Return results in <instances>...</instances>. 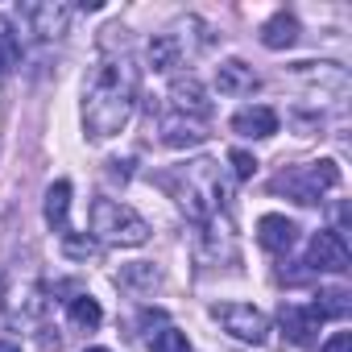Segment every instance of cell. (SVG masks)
Segmentation results:
<instances>
[{"mask_svg":"<svg viewBox=\"0 0 352 352\" xmlns=\"http://www.w3.org/2000/svg\"><path fill=\"white\" fill-rule=\"evenodd\" d=\"M137 104V67L129 58H104L83 91V129L96 141L116 137Z\"/></svg>","mask_w":352,"mask_h":352,"instance_id":"1","label":"cell"},{"mask_svg":"<svg viewBox=\"0 0 352 352\" xmlns=\"http://www.w3.org/2000/svg\"><path fill=\"white\" fill-rule=\"evenodd\" d=\"M166 187H174V195H179L183 212L199 224L216 220V208H220V174H216V162H191L183 166L179 174H170Z\"/></svg>","mask_w":352,"mask_h":352,"instance_id":"2","label":"cell"},{"mask_svg":"<svg viewBox=\"0 0 352 352\" xmlns=\"http://www.w3.org/2000/svg\"><path fill=\"white\" fill-rule=\"evenodd\" d=\"M91 232H96V241L116 245V249H137L149 241V224L120 199H96L91 204Z\"/></svg>","mask_w":352,"mask_h":352,"instance_id":"3","label":"cell"},{"mask_svg":"<svg viewBox=\"0 0 352 352\" xmlns=\"http://www.w3.org/2000/svg\"><path fill=\"white\" fill-rule=\"evenodd\" d=\"M331 187H340V170H336V162H311V166H294V170H282L278 179H274V191H286L294 204H319L323 199V191H331Z\"/></svg>","mask_w":352,"mask_h":352,"instance_id":"4","label":"cell"},{"mask_svg":"<svg viewBox=\"0 0 352 352\" xmlns=\"http://www.w3.org/2000/svg\"><path fill=\"white\" fill-rule=\"evenodd\" d=\"M236 340H245V344H265V336H270V319L257 311V307H249V302H224V307H216L212 311Z\"/></svg>","mask_w":352,"mask_h":352,"instance_id":"5","label":"cell"},{"mask_svg":"<svg viewBox=\"0 0 352 352\" xmlns=\"http://www.w3.org/2000/svg\"><path fill=\"white\" fill-rule=\"evenodd\" d=\"M348 261H352L348 241L336 228H323V232L311 236V249H307V265L311 270H319V274H344Z\"/></svg>","mask_w":352,"mask_h":352,"instance_id":"6","label":"cell"},{"mask_svg":"<svg viewBox=\"0 0 352 352\" xmlns=\"http://www.w3.org/2000/svg\"><path fill=\"white\" fill-rule=\"evenodd\" d=\"M170 104H174V112H179V116L191 112L195 120H204V116L212 112V100H208V91H204V83H199L195 75L170 83Z\"/></svg>","mask_w":352,"mask_h":352,"instance_id":"7","label":"cell"},{"mask_svg":"<svg viewBox=\"0 0 352 352\" xmlns=\"http://www.w3.org/2000/svg\"><path fill=\"white\" fill-rule=\"evenodd\" d=\"M25 17L34 21V34L46 38V42H50V38H63L67 25H71V9L58 5V0H46V5H30Z\"/></svg>","mask_w":352,"mask_h":352,"instance_id":"8","label":"cell"},{"mask_svg":"<svg viewBox=\"0 0 352 352\" xmlns=\"http://www.w3.org/2000/svg\"><path fill=\"white\" fill-rule=\"evenodd\" d=\"M216 87H220V96H253V91L261 87V79H257L253 67H245L241 58H228V63H220V71H216Z\"/></svg>","mask_w":352,"mask_h":352,"instance_id":"9","label":"cell"},{"mask_svg":"<svg viewBox=\"0 0 352 352\" xmlns=\"http://www.w3.org/2000/svg\"><path fill=\"white\" fill-rule=\"evenodd\" d=\"M162 141L170 149H191V145L208 141V129H204V120H191V116H170V120H162Z\"/></svg>","mask_w":352,"mask_h":352,"instance_id":"10","label":"cell"},{"mask_svg":"<svg viewBox=\"0 0 352 352\" xmlns=\"http://www.w3.org/2000/svg\"><path fill=\"white\" fill-rule=\"evenodd\" d=\"M232 133H236V137H274V133H278V112H274V108H261V104L241 108V112L232 116Z\"/></svg>","mask_w":352,"mask_h":352,"instance_id":"11","label":"cell"},{"mask_svg":"<svg viewBox=\"0 0 352 352\" xmlns=\"http://www.w3.org/2000/svg\"><path fill=\"white\" fill-rule=\"evenodd\" d=\"M294 236H298V228H294V220H286V216H261V220H257V241H261V249H270V253H290Z\"/></svg>","mask_w":352,"mask_h":352,"instance_id":"12","label":"cell"},{"mask_svg":"<svg viewBox=\"0 0 352 352\" xmlns=\"http://www.w3.org/2000/svg\"><path fill=\"white\" fill-rule=\"evenodd\" d=\"M319 323H323V315L315 311V302L311 307H282V327H286V336L294 344H311Z\"/></svg>","mask_w":352,"mask_h":352,"instance_id":"13","label":"cell"},{"mask_svg":"<svg viewBox=\"0 0 352 352\" xmlns=\"http://www.w3.org/2000/svg\"><path fill=\"white\" fill-rule=\"evenodd\" d=\"M298 42V21L290 13H274L265 25H261V46L270 50H290Z\"/></svg>","mask_w":352,"mask_h":352,"instance_id":"14","label":"cell"},{"mask_svg":"<svg viewBox=\"0 0 352 352\" xmlns=\"http://www.w3.org/2000/svg\"><path fill=\"white\" fill-rule=\"evenodd\" d=\"M42 212H46V224L67 236V212H71V183H67V179H58V183L46 191V208H42Z\"/></svg>","mask_w":352,"mask_h":352,"instance_id":"15","label":"cell"},{"mask_svg":"<svg viewBox=\"0 0 352 352\" xmlns=\"http://www.w3.org/2000/svg\"><path fill=\"white\" fill-rule=\"evenodd\" d=\"M179 63H183V42L174 34H157L149 42V67L153 71H174Z\"/></svg>","mask_w":352,"mask_h":352,"instance_id":"16","label":"cell"},{"mask_svg":"<svg viewBox=\"0 0 352 352\" xmlns=\"http://www.w3.org/2000/svg\"><path fill=\"white\" fill-rule=\"evenodd\" d=\"M17 63H21V42H17V30H13V21H9V17H0V75L17 71Z\"/></svg>","mask_w":352,"mask_h":352,"instance_id":"17","label":"cell"},{"mask_svg":"<svg viewBox=\"0 0 352 352\" xmlns=\"http://www.w3.org/2000/svg\"><path fill=\"white\" fill-rule=\"evenodd\" d=\"M315 311H319L323 319H344V315L352 311V294H348V290H340V286H331V290H323V294H319Z\"/></svg>","mask_w":352,"mask_h":352,"instance_id":"18","label":"cell"},{"mask_svg":"<svg viewBox=\"0 0 352 352\" xmlns=\"http://www.w3.org/2000/svg\"><path fill=\"white\" fill-rule=\"evenodd\" d=\"M100 319H104V311H100V302H96L91 294L71 298V323H75V327H96Z\"/></svg>","mask_w":352,"mask_h":352,"instance_id":"19","label":"cell"},{"mask_svg":"<svg viewBox=\"0 0 352 352\" xmlns=\"http://www.w3.org/2000/svg\"><path fill=\"white\" fill-rule=\"evenodd\" d=\"M149 352H191V344H187V336H183V331L166 327V331H157V336H153Z\"/></svg>","mask_w":352,"mask_h":352,"instance_id":"20","label":"cell"},{"mask_svg":"<svg viewBox=\"0 0 352 352\" xmlns=\"http://www.w3.org/2000/svg\"><path fill=\"white\" fill-rule=\"evenodd\" d=\"M63 253L75 257V261H87V257H96V236H75V232H67V236H63Z\"/></svg>","mask_w":352,"mask_h":352,"instance_id":"21","label":"cell"},{"mask_svg":"<svg viewBox=\"0 0 352 352\" xmlns=\"http://www.w3.org/2000/svg\"><path fill=\"white\" fill-rule=\"evenodd\" d=\"M228 162H232V174H236V179H253V174H257V157L245 153V149H232Z\"/></svg>","mask_w":352,"mask_h":352,"instance_id":"22","label":"cell"},{"mask_svg":"<svg viewBox=\"0 0 352 352\" xmlns=\"http://www.w3.org/2000/svg\"><path fill=\"white\" fill-rule=\"evenodd\" d=\"M124 278H129V282H145V286H153V282H157V270H149V265H133V270H124Z\"/></svg>","mask_w":352,"mask_h":352,"instance_id":"23","label":"cell"},{"mask_svg":"<svg viewBox=\"0 0 352 352\" xmlns=\"http://www.w3.org/2000/svg\"><path fill=\"white\" fill-rule=\"evenodd\" d=\"M323 352H352V331H336V336L323 344Z\"/></svg>","mask_w":352,"mask_h":352,"instance_id":"24","label":"cell"},{"mask_svg":"<svg viewBox=\"0 0 352 352\" xmlns=\"http://www.w3.org/2000/svg\"><path fill=\"white\" fill-rule=\"evenodd\" d=\"M0 352H21V344H13V340H0Z\"/></svg>","mask_w":352,"mask_h":352,"instance_id":"25","label":"cell"},{"mask_svg":"<svg viewBox=\"0 0 352 352\" xmlns=\"http://www.w3.org/2000/svg\"><path fill=\"white\" fill-rule=\"evenodd\" d=\"M87 352H108V348H87Z\"/></svg>","mask_w":352,"mask_h":352,"instance_id":"26","label":"cell"},{"mask_svg":"<svg viewBox=\"0 0 352 352\" xmlns=\"http://www.w3.org/2000/svg\"><path fill=\"white\" fill-rule=\"evenodd\" d=\"M0 298H5V282H0Z\"/></svg>","mask_w":352,"mask_h":352,"instance_id":"27","label":"cell"}]
</instances>
